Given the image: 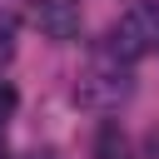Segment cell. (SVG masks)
<instances>
[{
    "instance_id": "1",
    "label": "cell",
    "mask_w": 159,
    "mask_h": 159,
    "mask_svg": "<svg viewBox=\"0 0 159 159\" xmlns=\"http://www.w3.org/2000/svg\"><path fill=\"white\" fill-rule=\"evenodd\" d=\"M129 89H134L129 65H124L114 50H99V55L89 60V70L75 80V104H84V109H119V104L129 99Z\"/></svg>"
},
{
    "instance_id": "2",
    "label": "cell",
    "mask_w": 159,
    "mask_h": 159,
    "mask_svg": "<svg viewBox=\"0 0 159 159\" xmlns=\"http://www.w3.org/2000/svg\"><path fill=\"white\" fill-rule=\"evenodd\" d=\"M104 50H114L124 65H134V60H144V55H154L159 50V0H144V5H134L114 30H109V40H104Z\"/></svg>"
},
{
    "instance_id": "3",
    "label": "cell",
    "mask_w": 159,
    "mask_h": 159,
    "mask_svg": "<svg viewBox=\"0 0 159 159\" xmlns=\"http://www.w3.org/2000/svg\"><path fill=\"white\" fill-rule=\"evenodd\" d=\"M35 25L50 40H75L80 35V5L75 0H40L35 5Z\"/></svg>"
},
{
    "instance_id": "4",
    "label": "cell",
    "mask_w": 159,
    "mask_h": 159,
    "mask_svg": "<svg viewBox=\"0 0 159 159\" xmlns=\"http://www.w3.org/2000/svg\"><path fill=\"white\" fill-rule=\"evenodd\" d=\"M99 159H124V139H119L114 129L99 134Z\"/></svg>"
},
{
    "instance_id": "5",
    "label": "cell",
    "mask_w": 159,
    "mask_h": 159,
    "mask_svg": "<svg viewBox=\"0 0 159 159\" xmlns=\"http://www.w3.org/2000/svg\"><path fill=\"white\" fill-rule=\"evenodd\" d=\"M15 104H20V94H15V84H5V80H0V124H5L10 114H15Z\"/></svg>"
},
{
    "instance_id": "6",
    "label": "cell",
    "mask_w": 159,
    "mask_h": 159,
    "mask_svg": "<svg viewBox=\"0 0 159 159\" xmlns=\"http://www.w3.org/2000/svg\"><path fill=\"white\" fill-rule=\"evenodd\" d=\"M10 55H15V40H10V30H0V65H10Z\"/></svg>"
}]
</instances>
